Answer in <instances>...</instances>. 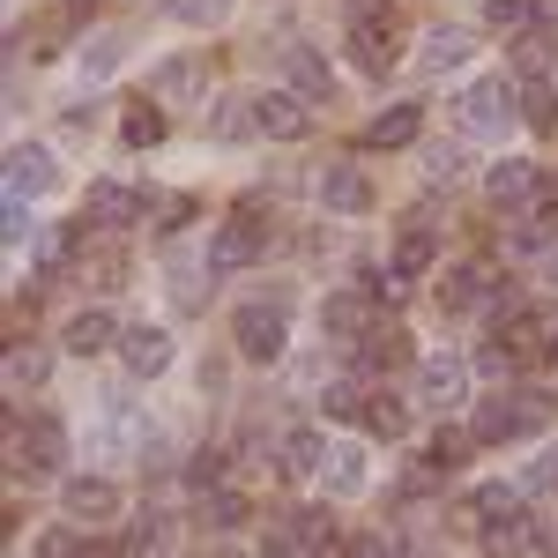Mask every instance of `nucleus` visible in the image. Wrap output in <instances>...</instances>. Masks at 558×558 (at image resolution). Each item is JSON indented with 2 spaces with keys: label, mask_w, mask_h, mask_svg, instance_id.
Segmentation results:
<instances>
[{
  "label": "nucleus",
  "mask_w": 558,
  "mask_h": 558,
  "mask_svg": "<svg viewBox=\"0 0 558 558\" xmlns=\"http://www.w3.org/2000/svg\"><path fill=\"white\" fill-rule=\"evenodd\" d=\"M544 417H551V395H514V402L499 395V402L476 410V439H484V447H492V439H521V432H536Z\"/></svg>",
  "instance_id": "1"
},
{
  "label": "nucleus",
  "mask_w": 558,
  "mask_h": 558,
  "mask_svg": "<svg viewBox=\"0 0 558 558\" xmlns=\"http://www.w3.org/2000/svg\"><path fill=\"white\" fill-rule=\"evenodd\" d=\"M231 336H239V357L276 365V357H283V299L276 305H246V313L231 320Z\"/></svg>",
  "instance_id": "2"
},
{
  "label": "nucleus",
  "mask_w": 558,
  "mask_h": 558,
  "mask_svg": "<svg viewBox=\"0 0 558 558\" xmlns=\"http://www.w3.org/2000/svg\"><path fill=\"white\" fill-rule=\"evenodd\" d=\"M507 120H514V89H507V75H484V83L462 89V128L470 134H507Z\"/></svg>",
  "instance_id": "3"
},
{
  "label": "nucleus",
  "mask_w": 558,
  "mask_h": 558,
  "mask_svg": "<svg viewBox=\"0 0 558 558\" xmlns=\"http://www.w3.org/2000/svg\"><path fill=\"white\" fill-rule=\"evenodd\" d=\"M254 128L268 142H305L313 134V105H305L299 89H268V97H254Z\"/></svg>",
  "instance_id": "4"
},
{
  "label": "nucleus",
  "mask_w": 558,
  "mask_h": 558,
  "mask_svg": "<svg viewBox=\"0 0 558 558\" xmlns=\"http://www.w3.org/2000/svg\"><path fill=\"white\" fill-rule=\"evenodd\" d=\"M254 260H260V216L246 209L209 239V276H239V268H254Z\"/></svg>",
  "instance_id": "5"
},
{
  "label": "nucleus",
  "mask_w": 558,
  "mask_h": 558,
  "mask_svg": "<svg viewBox=\"0 0 558 558\" xmlns=\"http://www.w3.org/2000/svg\"><path fill=\"white\" fill-rule=\"evenodd\" d=\"M89 216H97L105 231H128L134 216H149V194H142V186H120V179H97V186H89Z\"/></svg>",
  "instance_id": "6"
},
{
  "label": "nucleus",
  "mask_w": 558,
  "mask_h": 558,
  "mask_svg": "<svg viewBox=\"0 0 558 558\" xmlns=\"http://www.w3.org/2000/svg\"><path fill=\"white\" fill-rule=\"evenodd\" d=\"M120 357H128V373H142V380H157L165 365H172V336L165 328H120Z\"/></svg>",
  "instance_id": "7"
},
{
  "label": "nucleus",
  "mask_w": 558,
  "mask_h": 558,
  "mask_svg": "<svg viewBox=\"0 0 558 558\" xmlns=\"http://www.w3.org/2000/svg\"><path fill=\"white\" fill-rule=\"evenodd\" d=\"M283 75H291V89H299L305 105H328V97H336V75H328V60H320L313 45H291V52H283Z\"/></svg>",
  "instance_id": "8"
},
{
  "label": "nucleus",
  "mask_w": 558,
  "mask_h": 558,
  "mask_svg": "<svg viewBox=\"0 0 558 558\" xmlns=\"http://www.w3.org/2000/svg\"><path fill=\"white\" fill-rule=\"evenodd\" d=\"M417 395H425L432 410H454V402L470 395V365H462V357H425V373H417Z\"/></svg>",
  "instance_id": "9"
},
{
  "label": "nucleus",
  "mask_w": 558,
  "mask_h": 558,
  "mask_svg": "<svg viewBox=\"0 0 558 558\" xmlns=\"http://www.w3.org/2000/svg\"><path fill=\"white\" fill-rule=\"evenodd\" d=\"M60 507H68L75 521H112L120 514V492H112L105 476H75V484L60 492Z\"/></svg>",
  "instance_id": "10"
},
{
  "label": "nucleus",
  "mask_w": 558,
  "mask_h": 558,
  "mask_svg": "<svg viewBox=\"0 0 558 558\" xmlns=\"http://www.w3.org/2000/svg\"><path fill=\"white\" fill-rule=\"evenodd\" d=\"M52 157H45V149H8V194H23V202H31V194H52Z\"/></svg>",
  "instance_id": "11"
},
{
  "label": "nucleus",
  "mask_w": 558,
  "mask_h": 558,
  "mask_svg": "<svg viewBox=\"0 0 558 558\" xmlns=\"http://www.w3.org/2000/svg\"><path fill=\"white\" fill-rule=\"evenodd\" d=\"M365 299H373V291H365ZM365 299H357V291H336V299L320 305V328H336L343 343H365V336H373V328H365Z\"/></svg>",
  "instance_id": "12"
},
{
  "label": "nucleus",
  "mask_w": 558,
  "mask_h": 558,
  "mask_svg": "<svg viewBox=\"0 0 558 558\" xmlns=\"http://www.w3.org/2000/svg\"><path fill=\"white\" fill-rule=\"evenodd\" d=\"M462 60H470V31H454V23H447V31H432L425 52H417V68H425V75H447V68H462Z\"/></svg>",
  "instance_id": "13"
},
{
  "label": "nucleus",
  "mask_w": 558,
  "mask_h": 558,
  "mask_svg": "<svg viewBox=\"0 0 558 558\" xmlns=\"http://www.w3.org/2000/svg\"><path fill=\"white\" fill-rule=\"evenodd\" d=\"M105 343H120L112 313H97V305H89V313H75V320H68V350H75V357H97Z\"/></svg>",
  "instance_id": "14"
},
{
  "label": "nucleus",
  "mask_w": 558,
  "mask_h": 558,
  "mask_svg": "<svg viewBox=\"0 0 558 558\" xmlns=\"http://www.w3.org/2000/svg\"><path fill=\"white\" fill-rule=\"evenodd\" d=\"M328 454H336V447H328L320 432H291V439H283V476H320Z\"/></svg>",
  "instance_id": "15"
},
{
  "label": "nucleus",
  "mask_w": 558,
  "mask_h": 558,
  "mask_svg": "<svg viewBox=\"0 0 558 558\" xmlns=\"http://www.w3.org/2000/svg\"><path fill=\"white\" fill-rule=\"evenodd\" d=\"M8 439H15V462H31V470H52V462H60V425H52V417H38L31 439L8 425Z\"/></svg>",
  "instance_id": "16"
},
{
  "label": "nucleus",
  "mask_w": 558,
  "mask_h": 558,
  "mask_svg": "<svg viewBox=\"0 0 558 558\" xmlns=\"http://www.w3.org/2000/svg\"><path fill=\"white\" fill-rule=\"evenodd\" d=\"M320 202H328V209H336V216H357V209H365V202H373V186H365V179L350 172V165H336V172L320 179Z\"/></svg>",
  "instance_id": "17"
},
{
  "label": "nucleus",
  "mask_w": 558,
  "mask_h": 558,
  "mask_svg": "<svg viewBox=\"0 0 558 558\" xmlns=\"http://www.w3.org/2000/svg\"><path fill=\"white\" fill-rule=\"evenodd\" d=\"M350 60H357L365 75H387V68H395V45H387L380 23H357V31H350Z\"/></svg>",
  "instance_id": "18"
},
{
  "label": "nucleus",
  "mask_w": 558,
  "mask_h": 558,
  "mask_svg": "<svg viewBox=\"0 0 558 558\" xmlns=\"http://www.w3.org/2000/svg\"><path fill=\"white\" fill-rule=\"evenodd\" d=\"M402 142H417V105H395L365 128V149H402Z\"/></svg>",
  "instance_id": "19"
},
{
  "label": "nucleus",
  "mask_w": 558,
  "mask_h": 558,
  "mask_svg": "<svg viewBox=\"0 0 558 558\" xmlns=\"http://www.w3.org/2000/svg\"><path fill=\"white\" fill-rule=\"evenodd\" d=\"M484 186H492V202H499V209H514L521 194L536 186V172H529V157H507V165H492V179H484Z\"/></svg>",
  "instance_id": "20"
},
{
  "label": "nucleus",
  "mask_w": 558,
  "mask_h": 558,
  "mask_svg": "<svg viewBox=\"0 0 558 558\" xmlns=\"http://www.w3.org/2000/svg\"><path fill=\"white\" fill-rule=\"evenodd\" d=\"M120 142H128V149H157V142H165V112H157V105H128Z\"/></svg>",
  "instance_id": "21"
},
{
  "label": "nucleus",
  "mask_w": 558,
  "mask_h": 558,
  "mask_svg": "<svg viewBox=\"0 0 558 558\" xmlns=\"http://www.w3.org/2000/svg\"><path fill=\"white\" fill-rule=\"evenodd\" d=\"M521 120H529L536 134H558V89L551 83H529V89H521Z\"/></svg>",
  "instance_id": "22"
},
{
  "label": "nucleus",
  "mask_w": 558,
  "mask_h": 558,
  "mask_svg": "<svg viewBox=\"0 0 558 558\" xmlns=\"http://www.w3.org/2000/svg\"><path fill=\"white\" fill-rule=\"evenodd\" d=\"M365 432H373V439H402V432H410V410H402L395 395H373V402H365Z\"/></svg>",
  "instance_id": "23"
},
{
  "label": "nucleus",
  "mask_w": 558,
  "mask_h": 558,
  "mask_svg": "<svg viewBox=\"0 0 558 558\" xmlns=\"http://www.w3.org/2000/svg\"><path fill=\"white\" fill-rule=\"evenodd\" d=\"M357 357H365L373 373H387V365H402V357H410V343H402V328H373V336L357 343Z\"/></svg>",
  "instance_id": "24"
},
{
  "label": "nucleus",
  "mask_w": 558,
  "mask_h": 558,
  "mask_svg": "<svg viewBox=\"0 0 558 558\" xmlns=\"http://www.w3.org/2000/svg\"><path fill=\"white\" fill-rule=\"evenodd\" d=\"M529 544V514H499V521H484V551L492 558H507Z\"/></svg>",
  "instance_id": "25"
},
{
  "label": "nucleus",
  "mask_w": 558,
  "mask_h": 558,
  "mask_svg": "<svg viewBox=\"0 0 558 558\" xmlns=\"http://www.w3.org/2000/svg\"><path fill=\"white\" fill-rule=\"evenodd\" d=\"M157 97H186V89H202V60H165L157 75H149Z\"/></svg>",
  "instance_id": "26"
},
{
  "label": "nucleus",
  "mask_w": 558,
  "mask_h": 558,
  "mask_svg": "<svg viewBox=\"0 0 558 558\" xmlns=\"http://www.w3.org/2000/svg\"><path fill=\"white\" fill-rule=\"evenodd\" d=\"M328 492H336V499H350V492H357V484H365V454H350V447H336V454H328Z\"/></svg>",
  "instance_id": "27"
},
{
  "label": "nucleus",
  "mask_w": 558,
  "mask_h": 558,
  "mask_svg": "<svg viewBox=\"0 0 558 558\" xmlns=\"http://www.w3.org/2000/svg\"><path fill=\"white\" fill-rule=\"evenodd\" d=\"M45 365H52V357H45V350H8V387H38L45 380Z\"/></svg>",
  "instance_id": "28"
},
{
  "label": "nucleus",
  "mask_w": 558,
  "mask_h": 558,
  "mask_svg": "<svg viewBox=\"0 0 558 558\" xmlns=\"http://www.w3.org/2000/svg\"><path fill=\"white\" fill-rule=\"evenodd\" d=\"M432 254H439V246H432V231H410V239L395 246V268H402V276H425Z\"/></svg>",
  "instance_id": "29"
},
{
  "label": "nucleus",
  "mask_w": 558,
  "mask_h": 558,
  "mask_svg": "<svg viewBox=\"0 0 558 558\" xmlns=\"http://www.w3.org/2000/svg\"><path fill=\"white\" fill-rule=\"evenodd\" d=\"M179 23H194V31H216L223 15H231V0H172Z\"/></svg>",
  "instance_id": "30"
},
{
  "label": "nucleus",
  "mask_w": 558,
  "mask_h": 558,
  "mask_svg": "<svg viewBox=\"0 0 558 558\" xmlns=\"http://www.w3.org/2000/svg\"><path fill=\"white\" fill-rule=\"evenodd\" d=\"M499 514H521V492H507V484H484V492H476V521H499Z\"/></svg>",
  "instance_id": "31"
},
{
  "label": "nucleus",
  "mask_w": 558,
  "mask_h": 558,
  "mask_svg": "<svg viewBox=\"0 0 558 558\" xmlns=\"http://www.w3.org/2000/svg\"><path fill=\"white\" fill-rule=\"evenodd\" d=\"M536 15V0H484V23H499V31H521Z\"/></svg>",
  "instance_id": "32"
},
{
  "label": "nucleus",
  "mask_w": 558,
  "mask_h": 558,
  "mask_svg": "<svg viewBox=\"0 0 558 558\" xmlns=\"http://www.w3.org/2000/svg\"><path fill=\"white\" fill-rule=\"evenodd\" d=\"M83 283H97V291L128 283V260H120V254H97V260H83Z\"/></svg>",
  "instance_id": "33"
},
{
  "label": "nucleus",
  "mask_w": 558,
  "mask_h": 558,
  "mask_svg": "<svg viewBox=\"0 0 558 558\" xmlns=\"http://www.w3.org/2000/svg\"><path fill=\"white\" fill-rule=\"evenodd\" d=\"M462 454H470V439H462V432H439V439H432V470H454V462H462Z\"/></svg>",
  "instance_id": "34"
},
{
  "label": "nucleus",
  "mask_w": 558,
  "mask_h": 558,
  "mask_svg": "<svg viewBox=\"0 0 558 558\" xmlns=\"http://www.w3.org/2000/svg\"><path fill=\"white\" fill-rule=\"evenodd\" d=\"M216 476H223V454H216V447H202V454L186 462V484H194V492H209Z\"/></svg>",
  "instance_id": "35"
},
{
  "label": "nucleus",
  "mask_w": 558,
  "mask_h": 558,
  "mask_svg": "<svg viewBox=\"0 0 558 558\" xmlns=\"http://www.w3.org/2000/svg\"><path fill=\"white\" fill-rule=\"evenodd\" d=\"M112 68H120V38H97L83 52V75H112Z\"/></svg>",
  "instance_id": "36"
},
{
  "label": "nucleus",
  "mask_w": 558,
  "mask_h": 558,
  "mask_svg": "<svg viewBox=\"0 0 558 558\" xmlns=\"http://www.w3.org/2000/svg\"><path fill=\"white\" fill-rule=\"evenodd\" d=\"M462 165H470V157H462L454 142H439V149L425 157V172H432V179H462Z\"/></svg>",
  "instance_id": "37"
},
{
  "label": "nucleus",
  "mask_w": 558,
  "mask_h": 558,
  "mask_svg": "<svg viewBox=\"0 0 558 558\" xmlns=\"http://www.w3.org/2000/svg\"><path fill=\"white\" fill-rule=\"evenodd\" d=\"M209 521H216V529H239V521H246V499H239V492H216V499H209Z\"/></svg>",
  "instance_id": "38"
},
{
  "label": "nucleus",
  "mask_w": 558,
  "mask_h": 558,
  "mask_svg": "<svg viewBox=\"0 0 558 558\" xmlns=\"http://www.w3.org/2000/svg\"><path fill=\"white\" fill-rule=\"evenodd\" d=\"M328 417H365V395H357V387H328Z\"/></svg>",
  "instance_id": "39"
},
{
  "label": "nucleus",
  "mask_w": 558,
  "mask_h": 558,
  "mask_svg": "<svg viewBox=\"0 0 558 558\" xmlns=\"http://www.w3.org/2000/svg\"><path fill=\"white\" fill-rule=\"evenodd\" d=\"M38 223H31V209H23V194H8V246H23Z\"/></svg>",
  "instance_id": "40"
},
{
  "label": "nucleus",
  "mask_w": 558,
  "mask_h": 558,
  "mask_svg": "<svg viewBox=\"0 0 558 558\" xmlns=\"http://www.w3.org/2000/svg\"><path fill=\"white\" fill-rule=\"evenodd\" d=\"M216 134H246V105H239V97L216 105Z\"/></svg>",
  "instance_id": "41"
},
{
  "label": "nucleus",
  "mask_w": 558,
  "mask_h": 558,
  "mask_svg": "<svg viewBox=\"0 0 558 558\" xmlns=\"http://www.w3.org/2000/svg\"><path fill=\"white\" fill-rule=\"evenodd\" d=\"M38 558H83V551H75V536H68V529H52V536H38Z\"/></svg>",
  "instance_id": "42"
},
{
  "label": "nucleus",
  "mask_w": 558,
  "mask_h": 558,
  "mask_svg": "<svg viewBox=\"0 0 558 558\" xmlns=\"http://www.w3.org/2000/svg\"><path fill=\"white\" fill-rule=\"evenodd\" d=\"M551 484H558V447L536 462V470H529V492H551Z\"/></svg>",
  "instance_id": "43"
},
{
  "label": "nucleus",
  "mask_w": 558,
  "mask_h": 558,
  "mask_svg": "<svg viewBox=\"0 0 558 558\" xmlns=\"http://www.w3.org/2000/svg\"><path fill=\"white\" fill-rule=\"evenodd\" d=\"M343 558H387V544H380V536H357V544H350Z\"/></svg>",
  "instance_id": "44"
},
{
  "label": "nucleus",
  "mask_w": 558,
  "mask_h": 558,
  "mask_svg": "<svg viewBox=\"0 0 558 558\" xmlns=\"http://www.w3.org/2000/svg\"><path fill=\"white\" fill-rule=\"evenodd\" d=\"M544 558H558V529H551V536H544Z\"/></svg>",
  "instance_id": "45"
},
{
  "label": "nucleus",
  "mask_w": 558,
  "mask_h": 558,
  "mask_svg": "<svg viewBox=\"0 0 558 558\" xmlns=\"http://www.w3.org/2000/svg\"><path fill=\"white\" fill-rule=\"evenodd\" d=\"M551 357H558V328H551Z\"/></svg>",
  "instance_id": "46"
},
{
  "label": "nucleus",
  "mask_w": 558,
  "mask_h": 558,
  "mask_svg": "<svg viewBox=\"0 0 558 558\" xmlns=\"http://www.w3.org/2000/svg\"><path fill=\"white\" fill-rule=\"evenodd\" d=\"M551 283H558V254H551Z\"/></svg>",
  "instance_id": "47"
}]
</instances>
